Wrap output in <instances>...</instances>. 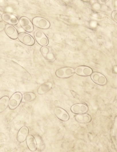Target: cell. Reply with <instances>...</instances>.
Here are the masks:
<instances>
[{
	"label": "cell",
	"instance_id": "obj_9",
	"mask_svg": "<svg viewBox=\"0 0 117 152\" xmlns=\"http://www.w3.org/2000/svg\"><path fill=\"white\" fill-rule=\"evenodd\" d=\"M71 110L73 113L81 114L87 112L88 110V108L85 104H76L71 107Z\"/></svg>",
	"mask_w": 117,
	"mask_h": 152
},
{
	"label": "cell",
	"instance_id": "obj_25",
	"mask_svg": "<svg viewBox=\"0 0 117 152\" xmlns=\"http://www.w3.org/2000/svg\"><path fill=\"white\" fill-rule=\"evenodd\" d=\"M82 1H87L88 0H82Z\"/></svg>",
	"mask_w": 117,
	"mask_h": 152
},
{
	"label": "cell",
	"instance_id": "obj_20",
	"mask_svg": "<svg viewBox=\"0 0 117 152\" xmlns=\"http://www.w3.org/2000/svg\"><path fill=\"white\" fill-rule=\"evenodd\" d=\"M34 37L36 41H38L45 35L40 30H37L34 33Z\"/></svg>",
	"mask_w": 117,
	"mask_h": 152
},
{
	"label": "cell",
	"instance_id": "obj_11",
	"mask_svg": "<svg viewBox=\"0 0 117 152\" xmlns=\"http://www.w3.org/2000/svg\"><path fill=\"white\" fill-rule=\"evenodd\" d=\"M3 20L7 23L13 24V25H16L18 23V19L15 16L12 14L9 13H4L2 15Z\"/></svg>",
	"mask_w": 117,
	"mask_h": 152
},
{
	"label": "cell",
	"instance_id": "obj_10",
	"mask_svg": "<svg viewBox=\"0 0 117 152\" xmlns=\"http://www.w3.org/2000/svg\"><path fill=\"white\" fill-rule=\"evenodd\" d=\"M5 32L6 34L12 39H15L17 38V31L14 27L10 24H6L5 26Z\"/></svg>",
	"mask_w": 117,
	"mask_h": 152
},
{
	"label": "cell",
	"instance_id": "obj_24",
	"mask_svg": "<svg viewBox=\"0 0 117 152\" xmlns=\"http://www.w3.org/2000/svg\"><path fill=\"white\" fill-rule=\"evenodd\" d=\"M3 18L2 16L1 15V14H0V22H1V21H2Z\"/></svg>",
	"mask_w": 117,
	"mask_h": 152
},
{
	"label": "cell",
	"instance_id": "obj_1",
	"mask_svg": "<svg viewBox=\"0 0 117 152\" xmlns=\"http://www.w3.org/2000/svg\"><path fill=\"white\" fill-rule=\"evenodd\" d=\"M74 73L75 70L73 68L70 67H65L57 70L56 75L58 77L66 78L72 77Z\"/></svg>",
	"mask_w": 117,
	"mask_h": 152
},
{
	"label": "cell",
	"instance_id": "obj_19",
	"mask_svg": "<svg viewBox=\"0 0 117 152\" xmlns=\"http://www.w3.org/2000/svg\"><path fill=\"white\" fill-rule=\"evenodd\" d=\"M38 44L41 46H46L48 44V38L46 37V36L45 35L41 39H39V41H37Z\"/></svg>",
	"mask_w": 117,
	"mask_h": 152
},
{
	"label": "cell",
	"instance_id": "obj_15",
	"mask_svg": "<svg viewBox=\"0 0 117 152\" xmlns=\"http://www.w3.org/2000/svg\"><path fill=\"white\" fill-rule=\"evenodd\" d=\"M75 119L77 121L81 123H87L91 121V118L89 114L83 113L82 114L77 115Z\"/></svg>",
	"mask_w": 117,
	"mask_h": 152
},
{
	"label": "cell",
	"instance_id": "obj_22",
	"mask_svg": "<svg viewBox=\"0 0 117 152\" xmlns=\"http://www.w3.org/2000/svg\"><path fill=\"white\" fill-rule=\"evenodd\" d=\"M5 24L3 22H0V32L2 31L4 29Z\"/></svg>",
	"mask_w": 117,
	"mask_h": 152
},
{
	"label": "cell",
	"instance_id": "obj_4",
	"mask_svg": "<svg viewBox=\"0 0 117 152\" xmlns=\"http://www.w3.org/2000/svg\"><path fill=\"white\" fill-rule=\"evenodd\" d=\"M20 23L22 28L28 32H32L33 31V25L28 18L22 17L20 20Z\"/></svg>",
	"mask_w": 117,
	"mask_h": 152
},
{
	"label": "cell",
	"instance_id": "obj_21",
	"mask_svg": "<svg viewBox=\"0 0 117 152\" xmlns=\"http://www.w3.org/2000/svg\"><path fill=\"white\" fill-rule=\"evenodd\" d=\"M111 16L114 19V20L117 22V11H114L112 12V14H111Z\"/></svg>",
	"mask_w": 117,
	"mask_h": 152
},
{
	"label": "cell",
	"instance_id": "obj_18",
	"mask_svg": "<svg viewBox=\"0 0 117 152\" xmlns=\"http://www.w3.org/2000/svg\"><path fill=\"white\" fill-rule=\"evenodd\" d=\"M36 95L33 93H27L23 95L22 101L23 102H28L32 101L35 99Z\"/></svg>",
	"mask_w": 117,
	"mask_h": 152
},
{
	"label": "cell",
	"instance_id": "obj_3",
	"mask_svg": "<svg viewBox=\"0 0 117 152\" xmlns=\"http://www.w3.org/2000/svg\"><path fill=\"white\" fill-rule=\"evenodd\" d=\"M22 99V95L21 93L17 92L14 94L10 99L9 104V108L11 110H13L17 108L20 104Z\"/></svg>",
	"mask_w": 117,
	"mask_h": 152
},
{
	"label": "cell",
	"instance_id": "obj_13",
	"mask_svg": "<svg viewBox=\"0 0 117 152\" xmlns=\"http://www.w3.org/2000/svg\"><path fill=\"white\" fill-rule=\"evenodd\" d=\"M29 133V129L27 126H23L20 128L17 135V140L20 142L25 141L28 137Z\"/></svg>",
	"mask_w": 117,
	"mask_h": 152
},
{
	"label": "cell",
	"instance_id": "obj_12",
	"mask_svg": "<svg viewBox=\"0 0 117 152\" xmlns=\"http://www.w3.org/2000/svg\"><path fill=\"white\" fill-rule=\"evenodd\" d=\"M41 52L44 57L49 61H53L55 59V56L50 48L48 47H43L41 48Z\"/></svg>",
	"mask_w": 117,
	"mask_h": 152
},
{
	"label": "cell",
	"instance_id": "obj_5",
	"mask_svg": "<svg viewBox=\"0 0 117 152\" xmlns=\"http://www.w3.org/2000/svg\"><path fill=\"white\" fill-rule=\"evenodd\" d=\"M20 41L28 46H32L34 44V39L31 36L25 33H20L18 35Z\"/></svg>",
	"mask_w": 117,
	"mask_h": 152
},
{
	"label": "cell",
	"instance_id": "obj_7",
	"mask_svg": "<svg viewBox=\"0 0 117 152\" xmlns=\"http://www.w3.org/2000/svg\"><path fill=\"white\" fill-rule=\"evenodd\" d=\"M75 72L78 75L89 76L91 75L93 71L92 69L89 67L81 66L76 67Z\"/></svg>",
	"mask_w": 117,
	"mask_h": 152
},
{
	"label": "cell",
	"instance_id": "obj_8",
	"mask_svg": "<svg viewBox=\"0 0 117 152\" xmlns=\"http://www.w3.org/2000/svg\"><path fill=\"white\" fill-rule=\"evenodd\" d=\"M55 115L61 120L67 121L69 119V115L66 111L61 108L56 107L54 110Z\"/></svg>",
	"mask_w": 117,
	"mask_h": 152
},
{
	"label": "cell",
	"instance_id": "obj_16",
	"mask_svg": "<svg viewBox=\"0 0 117 152\" xmlns=\"http://www.w3.org/2000/svg\"><path fill=\"white\" fill-rule=\"evenodd\" d=\"M52 86V83L50 82L44 83L38 89V94L39 95H43L46 93L51 89Z\"/></svg>",
	"mask_w": 117,
	"mask_h": 152
},
{
	"label": "cell",
	"instance_id": "obj_2",
	"mask_svg": "<svg viewBox=\"0 0 117 152\" xmlns=\"http://www.w3.org/2000/svg\"><path fill=\"white\" fill-rule=\"evenodd\" d=\"M33 24L42 29H47L50 27V23L47 20L42 17H35L32 19Z\"/></svg>",
	"mask_w": 117,
	"mask_h": 152
},
{
	"label": "cell",
	"instance_id": "obj_23",
	"mask_svg": "<svg viewBox=\"0 0 117 152\" xmlns=\"http://www.w3.org/2000/svg\"><path fill=\"white\" fill-rule=\"evenodd\" d=\"M108 0H98V2L100 4H105L108 1Z\"/></svg>",
	"mask_w": 117,
	"mask_h": 152
},
{
	"label": "cell",
	"instance_id": "obj_14",
	"mask_svg": "<svg viewBox=\"0 0 117 152\" xmlns=\"http://www.w3.org/2000/svg\"><path fill=\"white\" fill-rule=\"evenodd\" d=\"M27 145L29 149L32 151H35L37 149V144L36 141L33 136L29 135L27 137Z\"/></svg>",
	"mask_w": 117,
	"mask_h": 152
},
{
	"label": "cell",
	"instance_id": "obj_6",
	"mask_svg": "<svg viewBox=\"0 0 117 152\" xmlns=\"http://www.w3.org/2000/svg\"><path fill=\"white\" fill-rule=\"evenodd\" d=\"M91 77L92 80L99 85H105L107 83L106 77L100 73L95 72L92 73Z\"/></svg>",
	"mask_w": 117,
	"mask_h": 152
},
{
	"label": "cell",
	"instance_id": "obj_17",
	"mask_svg": "<svg viewBox=\"0 0 117 152\" xmlns=\"http://www.w3.org/2000/svg\"><path fill=\"white\" fill-rule=\"evenodd\" d=\"M9 98L4 96L0 99V113L5 110L9 104Z\"/></svg>",
	"mask_w": 117,
	"mask_h": 152
}]
</instances>
